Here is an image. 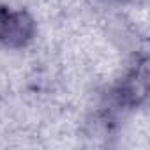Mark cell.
Returning a JSON list of instances; mask_svg holds the SVG:
<instances>
[{
  "label": "cell",
  "instance_id": "cell-1",
  "mask_svg": "<svg viewBox=\"0 0 150 150\" xmlns=\"http://www.w3.org/2000/svg\"><path fill=\"white\" fill-rule=\"evenodd\" d=\"M148 96V71H146V58H141L125 76L120 80L113 90L111 97L118 108H138L145 103Z\"/></svg>",
  "mask_w": 150,
  "mask_h": 150
},
{
  "label": "cell",
  "instance_id": "cell-4",
  "mask_svg": "<svg viewBox=\"0 0 150 150\" xmlns=\"http://www.w3.org/2000/svg\"><path fill=\"white\" fill-rule=\"evenodd\" d=\"M96 2H103V4H113V2H120V0H96Z\"/></svg>",
  "mask_w": 150,
  "mask_h": 150
},
{
  "label": "cell",
  "instance_id": "cell-2",
  "mask_svg": "<svg viewBox=\"0 0 150 150\" xmlns=\"http://www.w3.org/2000/svg\"><path fill=\"white\" fill-rule=\"evenodd\" d=\"M37 35V21L27 9H13L7 14L6 30L2 37V48L23 50Z\"/></svg>",
  "mask_w": 150,
  "mask_h": 150
},
{
  "label": "cell",
  "instance_id": "cell-3",
  "mask_svg": "<svg viewBox=\"0 0 150 150\" xmlns=\"http://www.w3.org/2000/svg\"><path fill=\"white\" fill-rule=\"evenodd\" d=\"M9 11H11V7L0 6V44H2V37H4V30H6V21H7Z\"/></svg>",
  "mask_w": 150,
  "mask_h": 150
}]
</instances>
